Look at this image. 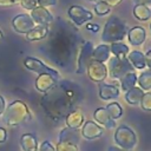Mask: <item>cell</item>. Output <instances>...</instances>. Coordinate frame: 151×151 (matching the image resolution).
I'll return each instance as SVG.
<instances>
[{
	"instance_id": "obj_1",
	"label": "cell",
	"mask_w": 151,
	"mask_h": 151,
	"mask_svg": "<svg viewBox=\"0 0 151 151\" xmlns=\"http://www.w3.org/2000/svg\"><path fill=\"white\" fill-rule=\"evenodd\" d=\"M83 100V92L78 84L68 80H61L50 90L41 99V106L54 122H60L68 113L77 110L78 104Z\"/></svg>"
},
{
	"instance_id": "obj_2",
	"label": "cell",
	"mask_w": 151,
	"mask_h": 151,
	"mask_svg": "<svg viewBox=\"0 0 151 151\" xmlns=\"http://www.w3.org/2000/svg\"><path fill=\"white\" fill-rule=\"evenodd\" d=\"M4 122L9 126H20L32 119L27 105L21 100L12 101L4 111Z\"/></svg>"
},
{
	"instance_id": "obj_3",
	"label": "cell",
	"mask_w": 151,
	"mask_h": 151,
	"mask_svg": "<svg viewBox=\"0 0 151 151\" xmlns=\"http://www.w3.org/2000/svg\"><path fill=\"white\" fill-rule=\"evenodd\" d=\"M127 34V26L126 24L119 19L116 15H112L107 19L104 29H103V34H101V40L104 42H117L120 41L125 38V35Z\"/></svg>"
},
{
	"instance_id": "obj_4",
	"label": "cell",
	"mask_w": 151,
	"mask_h": 151,
	"mask_svg": "<svg viewBox=\"0 0 151 151\" xmlns=\"http://www.w3.org/2000/svg\"><path fill=\"white\" fill-rule=\"evenodd\" d=\"M114 142L116 144L124 150H132L137 145V136L132 129L126 125H120L116 129L114 132Z\"/></svg>"
},
{
	"instance_id": "obj_5",
	"label": "cell",
	"mask_w": 151,
	"mask_h": 151,
	"mask_svg": "<svg viewBox=\"0 0 151 151\" xmlns=\"http://www.w3.org/2000/svg\"><path fill=\"white\" fill-rule=\"evenodd\" d=\"M134 71L133 66L130 64L127 58H118L112 57L109 60L107 65V73L112 79H122L127 72Z\"/></svg>"
},
{
	"instance_id": "obj_6",
	"label": "cell",
	"mask_w": 151,
	"mask_h": 151,
	"mask_svg": "<svg viewBox=\"0 0 151 151\" xmlns=\"http://www.w3.org/2000/svg\"><path fill=\"white\" fill-rule=\"evenodd\" d=\"M93 44L91 41H83L81 46L79 47L77 54V67L76 73L84 74L86 73V68L88 63L92 60V52H93Z\"/></svg>"
},
{
	"instance_id": "obj_7",
	"label": "cell",
	"mask_w": 151,
	"mask_h": 151,
	"mask_svg": "<svg viewBox=\"0 0 151 151\" xmlns=\"http://www.w3.org/2000/svg\"><path fill=\"white\" fill-rule=\"evenodd\" d=\"M24 65L27 70L29 71H33L38 74H50L52 76L54 79L59 80L60 79V74L57 70L47 66L46 64H44L41 60L37 59V58H33V57H26L24 59Z\"/></svg>"
},
{
	"instance_id": "obj_8",
	"label": "cell",
	"mask_w": 151,
	"mask_h": 151,
	"mask_svg": "<svg viewBox=\"0 0 151 151\" xmlns=\"http://www.w3.org/2000/svg\"><path fill=\"white\" fill-rule=\"evenodd\" d=\"M86 73L88 76V78L94 83H103L105 80V78L109 76L107 66L104 63H100V61H97L93 59L88 63Z\"/></svg>"
},
{
	"instance_id": "obj_9",
	"label": "cell",
	"mask_w": 151,
	"mask_h": 151,
	"mask_svg": "<svg viewBox=\"0 0 151 151\" xmlns=\"http://www.w3.org/2000/svg\"><path fill=\"white\" fill-rule=\"evenodd\" d=\"M67 14H68V18H70V19L73 21V24L77 25V26H81L83 24L90 21V20L93 18V14H92L90 11L83 8V7L79 6V5H72V6L68 8Z\"/></svg>"
},
{
	"instance_id": "obj_10",
	"label": "cell",
	"mask_w": 151,
	"mask_h": 151,
	"mask_svg": "<svg viewBox=\"0 0 151 151\" xmlns=\"http://www.w3.org/2000/svg\"><path fill=\"white\" fill-rule=\"evenodd\" d=\"M12 26H13L15 32L26 34L35 26V24H34V21L32 20V18L28 14H18V15H15L13 18Z\"/></svg>"
},
{
	"instance_id": "obj_11",
	"label": "cell",
	"mask_w": 151,
	"mask_h": 151,
	"mask_svg": "<svg viewBox=\"0 0 151 151\" xmlns=\"http://www.w3.org/2000/svg\"><path fill=\"white\" fill-rule=\"evenodd\" d=\"M80 134L88 140H93L97 138H100L104 134V129L101 126H99L98 124H96L92 120H86L84 122L83 126H81V132Z\"/></svg>"
},
{
	"instance_id": "obj_12",
	"label": "cell",
	"mask_w": 151,
	"mask_h": 151,
	"mask_svg": "<svg viewBox=\"0 0 151 151\" xmlns=\"http://www.w3.org/2000/svg\"><path fill=\"white\" fill-rule=\"evenodd\" d=\"M29 17L34 21V24L41 26H48L53 21V15L51 14V12L46 9V7H41V6H37L35 8H33L31 11Z\"/></svg>"
},
{
	"instance_id": "obj_13",
	"label": "cell",
	"mask_w": 151,
	"mask_h": 151,
	"mask_svg": "<svg viewBox=\"0 0 151 151\" xmlns=\"http://www.w3.org/2000/svg\"><path fill=\"white\" fill-rule=\"evenodd\" d=\"M58 80L54 79L50 74H39L35 79V88L41 93H47L50 90H52L57 85Z\"/></svg>"
},
{
	"instance_id": "obj_14",
	"label": "cell",
	"mask_w": 151,
	"mask_h": 151,
	"mask_svg": "<svg viewBox=\"0 0 151 151\" xmlns=\"http://www.w3.org/2000/svg\"><path fill=\"white\" fill-rule=\"evenodd\" d=\"M93 118H94V120L97 123L101 124L106 129H113V127H116V120L111 118V116L109 114V112L106 111L105 107H98L97 110H94Z\"/></svg>"
},
{
	"instance_id": "obj_15",
	"label": "cell",
	"mask_w": 151,
	"mask_h": 151,
	"mask_svg": "<svg viewBox=\"0 0 151 151\" xmlns=\"http://www.w3.org/2000/svg\"><path fill=\"white\" fill-rule=\"evenodd\" d=\"M146 31L142 26H134L127 31V39L129 42L133 46H139L145 41Z\"/></svg>"
},
{
	"instance_id": "obj_16",
	"label": "cell",
	"mask_w": 151,
	"mask_h": 151,
	"mask_svg": "<svg viewBox=\"0 0 151 151\" xmlns=\"http://www.w3.org/2000/svg\"><path fill=\"white\" fill-rule=\"evenodd\" d=\"M98 87H99V97L103 100H112L119 97V88L117 85L99 83Z\"/></svg>"
},
{
	"instance_id": "obj_17",
	"label": "cell",
	"mask_w": 151,
	"mask_h": 151,
	"mask_svg": "<svg viewBox=\"0 0 151 151\" xmlns=\"http://www.w3.org/2000/svg\"><path fill=\"white\" fill-rule=\"evenodd\" d=\"M80 140V132L78 130L71 129V127H64L59 133V142H66L74 145H78Z\"/></svg>"
},
{
	"instance_id": "obj_18",
	"label": "cell",
	"mask_w": 151,
	"mask_h": 151,
	"mask_svg": "<svg viewBox=\"0 0 151 151\" xmlns=\"http://www.w3.org/2000/svg\"><path fill=\"white\" fill-rule=\"evenodd\" d=\"M65 122H66V126H67V127L78 130L79 127L83 126V124H84L85 120H84L83 113H81L79 110H74V111H72L71 113H68V114L66 116Z\"/></svg>"
},
{
	"instance_id": "obj_19",
	"label": "cell",
	"mask_w": 151,
	"mask_h": 151,
	"mask_svg": "<svg viewBox=\"0 0 151 151\" xmlns=\"http://www.w3.org/2000/svg\"><path fill=\"white\" fill-rule=\"evenodd\" d=\"M48 34V26H34L28 33H26V40L27 41H38L41 40L44 38H46V35Z\"/></svg>"
},
{
	"instance_id": "obj_20",
	"label": "cell",
	"mask_w": 151,
	"mask_h": 151,
	"mask_svg": "<svg viewBox=\"0 0 151 151\" xmlns=\"http://www.w3.org/2000/svg\"><path fill=\"white\" fill-rule=\"evenodd\" d=\"M127 60L130 61V64L133 66V68L137 70H143L146 67V61H145V55L140 52V51H132L129 52L127 54Z\"/></svg>"
},
{
	"instance_id": "obj_21",
	"label": "cell",
	"mask_w": 151,
	"mask_h": 151,
	"mask_svg": "<svg viewBox=\"0 0 151 151\" xmlns=\"http://www.w3.org/2000/svg\"><path fill=\"white\" fill-rule=\"evenodd\" d=\"M20 146L22 151H38L37 137L33 133H25L20 138Z\"/></svg>"
},
{
	"instance_id": "obj_22",
	"label": "cell",
	"mask_w": 151,
	"mask_h": 151,
	"mask_svg": "<svg viewBox=\"0 0 151 151\" xmlns=\"http://www.w3.org/2000/svg\"><path fill=\"white\" fill-rule=\"evenodd\" d=\"M110 46L106 44H101L98 45L96 48H93L92 52V59L100 61V63H105L106 60L110 59Z\"/></svg>"
},
{
	"instance_id": "obj_23",
	"label": "cell",
	"mask_w": 151,
	"mask_h": 151,
	"mask_svg": "<svg viewBox=\"0 0 151 151\" xmlns=\"http://www.w3.org/2000/svg\"><path fill=\"white\" fill-rule=\"evenodd\" d=\"M143 94H144V91H143L140 87L134 86V87L130 88L129 91H126V93H125V100H126L130 105L136 106V105L139 104V101H140Z\"/></svg>"
},
{
	"instance_id": "obj_24",
	"label": "cell",
	"mask_w": 151,
	"mask_h": 151,
	"mask_svg": "<svg viewBox=\"0 0 151 151\" xmlns=\"http://www.w3.org/2000/svg\"><path fill=\"white\" fill-rule=\"evenodd\" d=\"M137 74L134 71L132 72H127L122 79H120V86H122V90L123 91H129L130 88L134 87L136 84H137Z\"/></svg>"
},
{
	"instance_id": "obj_25",
	"label": "cell",
	"mask_w": 151,
	"mask_h": 151,
	"mask_svg": "<svg viewBox=\"0 0 151 151\" xmlns=\"http://www.w3.org/2000/svg\"><path fill=\"white\" fill-rule=\"evenodd\" d=\"M110 52L113 53L114 57H118V58H126L130 50H129V46L123 44V42H112L110 45Z\"/></svg>"
},
{
	"instance_id": "obj_26",
	"label": "cell",
	"mask_w": 151,
	"mask_h": 151,
	"mask_svg": "<svg viewBox=\"0 0 151 151\" xmlns=\"http://www.w3.org/2000/svg\"><path fill=\"white\" fill-rule=\"evenodd\" d=\"M133 15L140 21H146L151 18V9L146 5H136L133 7Z\"/></svg>"
},
{
	"instance_id": "obj_27",
	"label": "cell",
	"mask_w": 151,
	"mask_h": 151,
	"mask_svg": "<svg viewBox=\"0 0 151 151\" xmlns=\"http://www.w3.org/2000/svg\"><path fill=\"white\" fill-rule=\"evenodd\" d=\"M137 83L139 85V87L143 91H149L151 90V71H145L142 72L139 74V77L137 78Z\"/></svg>"
},
{
	"instance_id": "obj_28",
	"label": "cell",
	"mask_w": 151,
	"mask_h": 151,
	"mask_svg": "<svg viewBox=\"0 0 151 151\" xmlns=\"http://www.w3.org/2000/svg\"><path fill=\"white\" fill-rule=\"evenodd\" d=\"M105 109L109 112V114L111 116V118L114 119V120L123 116V109H122V106L119 105L118 101H112V103L107 104Z\"/></svg>"
},
{
	"instance_id": "obj_29",
	"label": "cell",
	"mask_w": 151,
	"mask_h": 151,
	"mask_svg": "<svg viewBox=\"0 0 151 151\" xmlns=\"http://www.w3.org/2000/svg\"><path fill=\"white\" fill-rule=\"evenodd\" d=\"M111 11V6L107 5L106 2L101 1V0H98L96 2V6H94V12L99 17H103V15H106L107 13H110Z\"/></svg>"
},
{
	"instance_id": "obj_30",
	"label": "cell",
	"mask_w": 151,
	"mask_h": 151,
	"mask_svg": "<svg viewBox=\"0 0 151 151\" xmlns=\"http://www.w3.org/2000/svg\"><path fill=\"white\" fill-rule=\"evenodd\" d=\"M139 105L142 107V110L146 111V112H151V92H146L143 94Z\"/></svg>"
},
{
	"instance_id": "obj_31",
	"label": "cell",
	"mask_w": 151,
	"mask_h": 151,
	"mask_svg": "<svg viewBox=\"0 0 151 151\" xmlns=\"http://www.w3.org/2000/svg\"><path fill=\"white\" fill-rule=\"evenodd\" d=\"M55 151H79V149H78V145L66 143V142H59L57 144Z\"/></svg>"
},
{
	"instance_id": "obj_32",
	"label": "cell",
	"mask_w": 151,
	"mask_h": 151,
	"mask_svg": "<svg viewBox=\"0 0 151 151\" xmlns=\"http://www.w3.org/2000/svg\"><path fill=\"white\" fill-rule=\"evenodd\" d=\"M20 1V5L22 8L25 9H28V11H32L33 8H35L38 5V0H19Z\"/></svg>"
},
{
	"instance_id": "obj_33",
	"label": "cell",
	"mask_w": 151,
	"mask_h": 151,
	"mask_svg": "<svg viewBox=\"0 0 151 151\" xmlns=\"http://www.w3.org/2000/svg\"><path fill=\"white\" fill-rule=\"evenodd\" d=\"M38 151H55V147L48 142V140H44L40 144V147Z\"/></svg>"
},
{
	"instance_id": "obj_34",
	"label": "cell",
	"mask_w": 151,
	"mask_h": 151,
	"mask_svg": "<svg viewBox=\"0 0 151 151\" xmlns=\"http://www.w3.org/2000/svg\"><path fill=\"white\" fill-rule=\"evenodd\" d=\"M57 0H38V5L41 7H47V6H54Z\"/></svg>"
},
{
	"instance_id": "obj_35",
	"label": "cell",
	"mask_w": 151,
	"mask_h": 151,
	"mask_svg": "<svg viewBox=\"0 0 151 151\" xmlns=\"http://www.w3.org/2000/svg\"><path fill=\"white\" fill-rule=\"evenodd\" d=\"M19 0H0V6L1 7H8V6H13L18 2Z\"/></svg>"
},
{
	"instance_id": "obj_36",
	"label": "cell",
	"mask_w": 151,
	"mask_h": 151,
	"mask_svg": "<svg viewBox=\"0 0 151 151\" xmlns=\"http://www.w3.org/2000/svg\"><path fill=\"white\" fill-rule=\"evenodd\" d=\"M86 28H87L88 31H92V32L96 33V32L99 31L100 27H99V25H97V24H87V25H86Z\"/></svg>"
},
{
	"instance_id": "obj_37",
	"label": "cell",
	"mask_w": 151,
	"mask_h": 151,
	"mask_svg": "<svg viewBox=\"0 0 151 151\" xmlns=\"http://www.w3.org/2000/svg\"><path fill=\"white\" fill-rule=\"evenodd\" d=\"M7 139V131L4 127H0V143L6 142Z\"/></svg>"
},
{
	"instance_id": "obj_38",
	"label": "cell",
	"mask_w": 151,
	"mask_h": 151,
	"mask_svg": "<svg viewBox=\"0 0 151 151\" xmlns=\"http://www.w3.org/2000/svg\"><path fill=\"white\" fill-rule=\"evenodd\" d=\"M145 61H146V67H150L151 68V50H149L145 54Z\"/></svg>"
},
{
	"instance_id": "obj_39",
	"label": "cell",
	"mask_w": 151,
	"mask_h": 151,
	"mask_svg": "<svg viewBox=\"0 0 151 151\" xmlns=\"http://www.w3.org/2000/svg\"><path fill=\"white\" fill-rule=\"evenodd\" d=\"M6 109V103H5V99L0 96V117L4 114V111Z\"/></svg>"
},
{
	"instance_id": "obj_40",
	"label": "cell",
	"mask_w": 151,
	"mask_h": 151,
	"mask_svg": "<svg viewBox=\"0 0 151 151\" xmlns=\"http://www.w3.org/2000/svg\"><path fill=\"white\" fill-rule=\"evenodd\" d=\"M101 1H104V2H106L107 5H110L111 7L112 6H117V5H119L123 0H101Z\"/></svg>"
},
{
	"instance_id": "obj_41",
	"label": "cell",
	"mask_w": 151,
	"mask_h": 151,
	"mask_svg": "<svg viewBox=\"0 0 151 151\" xmlns=\"http://www.w3.org/2000/svg\"><path fill=\"white\" fill-rule=\"evenodd\" d=\"M136 5H151V0H132Z\"/></svg>"
},
{
	"instance_id": "obj_42",
	"label": "cell",
	"mask_w": 151,
	"mask_h": 151,
	"mask_svg": "<svg viewBox=\"0 0 151 151\" xmlns=\"http://www.w3.org/2000/svg\"><path fill=\"white\" fill-rule=\"evenodd\" d=\"M109 151H127V150H124V149H122V147H119V146H110L109 147Z\"/></svg>"
},
{
	"instance_id": "obj_43",
	"label": "cell",
	"mask_w": 151,
	"mask_h": 151,
	"mask_svg": "<svg viewBox=\"0 0 151 151\" xmlns=\"http://www.w3.org/2000/svg\"><path fill=\"white\" fill-rule=\"evenodd\" d=\"M4 39V34H2V32L0 31V40H2Z\"/></svg>"
},
{
	"instance_id": "obj_44",
	"label": "cell",
	"mask_w": 151,
	"mask_h": 151,
	"mask_svg": "<svg viewBox=\"0 0 151 151\" xmlns=\"http://www.w3.org/2000/svg\"><path fill=\"white\" fill-rule=\"evenodd\" d=\"M87 1H92V2H94V1H98V0H87Z\"/></svg>"
},
{
	"instance_id": "obj_45",
	"label": "cell",
	"mask_w": 151,
	"mask_h": 151,
	"mask_svg": "<svg viewBox=\"0 0 151 151\" xmlns=\"http://www.w3.org/2000/svg\"><path fill=\"white\" fill-rule=\"evenodd\" d=\"M150 31H151V24H150Z\"/></svg>"
}]
</instances>
